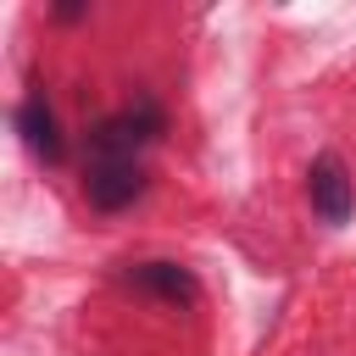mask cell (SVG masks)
I'll return each instance as SVG.
<instances>
[{"label":"cell","instance_id":"1","mask_svg":"<svg viewBox=\"0 0 356 356\" xmlns=\"http://www.w3.org/2000/svg\"><path fill=\"white\" fill-rule=\"evenodd\" d=\"M167 134V117L150 95H139L134 106L111 111L106 122H95L89 134V161H139V150H150Z\"/></svg>","mask_w":356,"mask_h":356},{"label":"cell","instance_id":"2","mask_svg":"<svg viewBox=\"0 0 356 356\" xmlns=\"http://www.w3.org/2000/svg\"><path fill=\"white\" fill-rule=\"evenodd\" d=\"M306 195H312V211L328 222V228H345L350 211H356V178L345 172L339 156H317L312 172H306Z\"/></svg>","mask_w":356,"mask_h":356},{"label":"cell","instance_id":"3","mask_svg":"<svg viewBox=\"0 0 356 356\" xmlns=\"http://www.w3.org/2000/svg\"><path fill=\"white\" fill-rule=\"evenodd\" d=\"M145 167L139 161H89L83 167V195H89V206L95 211H122V206H134L139 195H145Z\"/></svg>","mask_w":356,"mask_h":356},{"label":"cell","instance_id":"4","mask_svg":"<svg viewBox=\"0 0 356 356\" xmlns=\"http://www.w3.org/2000/svg\"><path fill=\"white\" fill-rule=\"evenodd\" d=\"M17 134H22V145L33 150V156H44V161H61V122H56V111H50V100H44V89H28L22 95V106H17Z\"/></svg>","mask_w":356,"mask_h":356},{"label":"cell","instance_id":"5","mask_svg":"<svg viewBox=\"0 0 356 356\" xmlns=\"http://www.w3.org/2000/svg\"><path fill=\"white\" fill-rule=\"evenodd\" d=\"M128 284L145 289V295H156V300H172V306H195L200 300L195 273L178 267V261H139V267H128Z\"/></svg>","mask_w":356,"mask_h":356}]
</instances>
